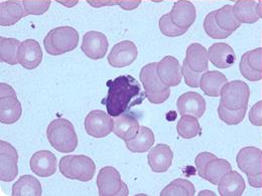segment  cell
Segmentation results:
<instances>
[{
    "label": "cell",
    "instance_id": "obj_29",
    "mask_svg": "<svg viewBox=\"0 0 262 196\" xmlns=\"http://www.w3.org/2000/svg\"><path fill=\"white\" fill-rule=\"evenodd\" d=\"M12 196H40L42 188L39 181L32 175L21 176L12 186Z\"/></svg>",
    "mask_w": 262,
    "mask_h": 196
},
{
    "label": "cell",
    "instance_id": "obj_11",
    "mask_svg": "<svg viewBox=\"0 0 262 196\" xmlns=\"http://www.w3.org/2000/svg\"><path fill=\"white\" fill-rule=\"evenodd\" d=\"M137 56L138 51L135 43L131 40H123L112 47L107 61L113 67H125L133 64Z\"/></svg>",
    "mask_w": 262,
    "mask_h": 196
},
{
    "label": "cell",
    "instance_id": "obj_39",
    "mask_svg": "<svg viewBox=\"0 0 262 196\" xmlns=\"http://www.w3.org/2000/svg\"><path fill=\"white\" fill-rule=\"evenodd\" d=\"M239 69H240L241 75L246 80H248L250 82H258L262 79L261 71H257L249 65L245 54L241 57V61H240V64H239Z\"/></svg>",
    "mask_w": 262,
    "mask_h": 196
},
{
    "label": "cell",
    "instance_id": "obj_17",
    "mask_svg": "<svg viewBox=\"0 0 262 196\" xmlns=\"http://www.w3.org/2000/svg\"><path fill=\"white\" fill-rule=\"evenodd\" d=\"M42 61V51L34 39H26L18 50V63L27 69H34Z\"/></svg>",
    "mask_w": 262,
    "mask_h": 196
},
{
    "label": "cell",
    "instance_id": "obj_27",
    "mask_svg": "<svg viewBox=\"0 0 262 196\" xmlns=\"http://www.w3.org/2000/svg\"><path fill=\"white\" fill-rule=\"evenodd\" d=\"M185 62L193 70L205 72L209 68L208 51L200 43H192L187 48Z\"/></svg>",
    "mask_w": 262,
    "mask_h": 196
},
{
    "label": "cell",
    "instance_id": "obj_22",
    "mask_svg": "<svg viewBox=\"0 0 262 196\" xmlns=\"http://www.w3.org/2000/svg\"><path fill=\"white\" fill-rule=\"evenodd\" d=\"M23 115V108L16 94L0 97V122L10 125L16 123Z\"/></svg>",
    "mask_w": 262,
    "mask_h": 196
},
{
    "label": "cell",
    "instance_id": "obj_6",
    "mask_svg": "<svg viewBox=\"0 0 262 196\" xmlns=\"http://www.w3.org/2000/svg\"><path fill=\"white\" fill-rule=\"evenodd\" d=\"M97 187L100 196H127L128 187L122 181L120 173L112 166H105L99 171Z\"/></svg>",
    "mask_w": 262,
    "mask_h": 196
},
{
    "label": "cell",
    "instance_id": "obj_44",
    "mask_svg": "<svg viewBox=\"0 0 262 196\" xmlns=\"http://www.w3.org/2000/svg\"><path fill=\"white\" fill-rule=\"evenodd\" d=\"M87 2L95 8H100L104 6H113L117 4V0H87Z\"/></svg>",
    "mask_w": 262,
    "mask_h": 196
},
{
    "label": "cell",
    "instance_id": "obj_19",
    "mask_svg": "<svg viewBox=\"0 0 262 196\" xmlns=\"http://www.w3.org/2000/svg\"><path fill=\"white\" fill-rule=\"evenodd\" d=\"M28 16L24 3L18 0H7L0 4V26L11 27Z\"/></svg>",
    "mask_w": 262,
    "mask_h": 196
},
{
    "label": "cell",
    "instance_id": "obj_23",
    "mask_svg": "<svg viewBox=\"0 0 262 196\" xmlns=\"http://www.w3.org/2000/svg\"><path fill=\"white\" fill-rule=\"evenodd\" d=\"M227 83L228 80L224 74L218 70H207L202 76L200 88L208 97L217 98Z\"/></svg>",
    "mask_w": 262,
    "mask_h": 196
},
{
    "label": "cell",
    "instance_id": "obj_36",
    "mask_svg": "<svg viewBox=\"0 0 262 196\" xmlns=\"http://www.w3.org/2000/svg\"><path fill=\"white\" fill-rule=\"evenodd\" d=\"M159 27H160L161 33L168 37H178L188 32L186 30H182L177 24H174L170 18L169 13H165L160 18Z\"/></svg>",
    "mask_w": 262,
    "mask_h": 196
},
{
    "label": "cell",
    "instance_id": "obj_38",
    "mask_svg": "<svg viewBox=\"0 0 262 196\" xmlns=\"http://www.w3.org/2000/svg\"><path fill=\"white\" fill-rule=\"evenodd\" d=\"M182 72H183L185 82L189 87H191V88H199L200 87L201 79H202V76L204 72L193 70L185 61L182 65Z\"/></svg>",
    "mask_w": 262,
    "mask_h": 196
},
{
    "label": "cell",
    "instance_id": "obj_12",
    "mask_svg": "<svg viewBox=\"0 0 262 196\" xmlns=\"http://www.w3.org/2000/svg\"><path fill=\"white\" fill-rule=\"evenodd\" d=\"M108 47L109 42L104 33L100 32H88L83 36L81 50L89 59H103L107 54Z\"/></svg>",
    "mask_w": 262,
    "mask_h": 196
},
{
    "label": "cell",
    "instance_id": "obj_31",
    "mask_svg": "<svg viewBox=\"0 0 262 196\" xmlns=\"http://www.w3.org/2000/svg\"><path fill=\"white\" fill-rule=\"evenodd\" d=\"M216 21L218 26L225 32L233 33L237 31L241 23L236 19L234 12H233V6L232 5H224L223 7L216 10Z\"/></svg>",
    "mask_w": 262,
    "mask_h": 196
},
{
    "label": "cell",
    "instance_id": "obj_33",
    "mask_svg": "<svg viewBox=\"0 0 262 196\" xmlns=\"http://www.w3.org/2000/svg\"><path fill=\"white\" fill-rule=\"evenodd\" d=\"M177 131L178 134L184 139L195 138L201 133V126L198 118L191 115L182 116V118L178 122Z\"/></svg>",
    "mask_w": 262,
    "mask_h": 196
},
{
    "label": "cell",
    "instance_id": "obj_13",
    "mask_svg": "<svg viewBox=\"0 0 262 196\" xmlns=\"http://www.w3.org/2000/svg\"><path fill=\"white\" fill-rule=\"evenodd\" d=\"M169 15L174 24L188 31L196 20V7L189 0H178L174 2Z\"/></svg>",
    "mask_w": 262,
    "mask_h": 196
},
{
    "label": "cell",
    "instance_id": "obj_32",
    "mask_svg": "<svg viewBox=\"0 0 262 196\" xmlns=\"http://www.w3.org/2000/svg\"><path fill=\"white\" fill-rule=\"evenodd\" d=\"M195 194L196 189L194 184L182 178L171 181L161 192V196H194Z\"/></svg>",
    "mask_w": 262,
    "mask_h": 196
},
{
    "label": "cell",
    "instance_id": "obj_28",
    "mask_svg": "<svg viewBox=\"0 0 262 196\" xmlns=\"http://www.w3.org/2000/svg\"><path fill=\"white\" fill-rule=\"evenodd\" d=\"M155 144V134L151 129L141 126L137 135L130 140L125 141L127 149L133 153H144L151 149Z\"/></svg>",
    "mask_w": 262,
    "mask_h": 196
},
{
    "label": "cell",
    "instance_id": "obj_9",
    "mask_svg": "<svg viewBox=\"0 0 262 196\" xmlns=\"http://www.w3.org/2000/svg\"><path fill=\"white\" fill-rule=\"evenodd\" d=\"M18 153L16 149L5 141H0V179L10 182L18 174Z\"/></svg>",
    "mask_w": 262,
    "mask_h": 196
},
{
    "label": "cell",
    "instance_id": "obj_2",
    "mask_svg": "<svg viewBox=\"0 0 262 196\" xmlns=\"http://www.w3.org/2000/svg\"><path fill=\"white\" fill-rule=\"evenodd\" d=\"M47 137L57 151L72 153L78 146V137L73 124L64 118H59L50 123L47 129Z\"/></svg>",
    "mask_w": 262,
    "mask_h": 196
},
{
    "label": "cell",
    "instance_id": "obj_3",
    "mask_svg": "<svg viewBox=\"0 0 262 196\" xmlns=\"http://www.w3.org/2000/svg\"><path fill=\"white\" fill-rule=\"evenodd\" d=\"M79 43V33L70 27H60L50 31L43 39L46 52L58 57L77 48Z\"/></svg>",
    "mask_w": 262,
    "mask_h": 196
},
{
    "label": "cell",
    "instance_id": "obj_25",
    "mask_svg": "<svg viewBox=\"0 0 262 196\" xmlns=\"http://www.w3.org/2000/svg\"><path fill=\"white\" fill-rule=\"evenodd\" d=\"M245 181L237 172L231 170L218 183V191L221 196H241L245 191Z\"/></svg>",
    "mask_w": 262,
    "mask_h": 196
},
{
    "label": "cell",
    "instance_id": "obj_35",
    "mask_svg": "<svg viewBox=\"0 0 262 196\" xmlns=\"http://www.w3.org/2000/svg\"><path fill=\"white\" fill-rule=\"evenodd\" d=\"M246 111L247 108L240 110H229L220 104L218 107V116L220 120L227 125H238L244 120Z\"/></svg>",
    "mask_w": 262,
    "mask_h": 196
},
{
    "label": "cell",
    "instance_id": "obj_42",
    "mask_svg": "<svg viewBox=\"0 0 262 196\" xmlns=\"http://www.w3.org/2000/svg\"><path fill=\"white\" fill-rule=\"evenodd\" d=\"M217 156H215L214 154L210 153V152H202L200 153L195 159V164H196L198 172L202 171V169L205 167V165L208 163L210 160L216 158Z\"/></svg>",
    "mask_w": 262,
    "mask_h": 196
},
{
    "label": "cell",
    "instance_id": "obj_4",
    "mask_svg": "<svg viewBox=\"0 0 262 196\" xmlns=\"http://www.w3.org/2000/svg\"><path fill=\"white\" fill-rule=\"evenodd\" d=\"M62 175L72 180L88 182L93 179L96 172L94 161L85 155H67L59 164Z\"/></svg>",
    "mask_w": 262,
    "mask_h": 196
},
{
    "label": "cell",
    "instance_id": "obj_45",
    "mask_svg": "<svg viewBox=\"0 0 262 196\" xmlns=\"http://www.w3.org/2000/svg\"><path fill=\"white\" fill-rule=\"evenodd\" d=\"M248 177V183L253 188H261L262 187V174L257 175H250Z\"/></svg>",
    "mask_w": 262,
    "mask_h": 196
},
{
    "label": "cell",
    "instance_id": "obj_43",
    "mask_svg": "<svg viewBox=\"0 0 262 196\" xmlns=\"http://www.w3.org/2000/svg\"><path fill=\"white\" fill-rule=\"evenodd\" d=\"M141 3V0H117V5H119L124 10L136 9Z\"/></svg>",
    "mask_w": 262,
    "mask_h": 196
},
{
    "label": "cell",
    "instance_id": "obj_34",
    "mask_svg": "<svg viewBox=\"0 0 262 196\" xmlns=\"http://www.w3.org/2000/svg\"><path fill=\"white\" fill-rule=\"evenodd\" d=\"M216 10L210 12L204 19V30L205 33H207L210 37L214 38V39H225L227 37H229L232 34L228 32L223 31L217 23L216 21Z\"/></svg>",
    "mask_w": 262,
    "mask_h": 196
},
{
    "label": "cell",
    "instance_id": "obj_5",
    "mask_svg": "<svg viewBox=\"0 0 262 196\" xmlns=\"http://www.w3.org/2000/svg\"><path fill=\"white\" fill-rule=\"evenodd\" d=\"M157 63L144 65L139 74L146 99L156 105L164 103L170 95V89L164 85L157 71Z\"/></svg>",
    "mask_w": 262,
    "mask_h": 196
},
{
    "label": "cell",
    "instance_id": "obj_18",
    "mask_svg": "<svg viewBox=\"0 0 262 196\" xmlns=\"http://www.w3.org/2000/svg\"><path fill=\"white\" fill-rule=\"evenodd\" d=\"M173 153L168 145L159 144L149 150L147 162L150 169L157 173L166 172L172 164Z\"/></svg>",
    "mask_w": 262,
    "mask_h": 196
},
{
    "label": "cell",
    "instance_id": "obj_21",
    "mask_svg": "<svg viewBox=\"0 0 262 196\" xmlns=\"http://www.w3.org/2000/svg\"><path fill=\"white\" fill-rule=\"evenodd\" d=\"M140 129L139 122L130 113H123L113 119V132L123 141L134 138Z\"/></svg>",
    "mask_w": 262,
    "mask_h": 196
},
{
    "label": "cell",
    "instance_id": "obj_30",
    "mask_svg": "<svg viewBox=\"0 0 262 196\" xmlns=\"http://www.w3.org/2000/svg\"><path fill=\"white\" fill-rule=\"evenodd\" d=\"M20 41L16 38L0 37V61L10 65H15L18 63V50Z\"/></svg>",
    "mask_w": 262,
    "mask_h": 196
},
{
    "label": "cell",
    "instance_id": "obj_20",
    "mask_svg": "<svg viewBox=\"0 0 262 196\" xmlns=\"http://www.w3.org/2000/svg\"><path fill=\"white\" fill-rule=\"evenodd\" d=\"M209 61L218 68H229L235 64L236 56L232 46L225 42H217L208 50Z\"/></svg>",
    "mask_w": 262,
    "mask_h": 196
},
{
    "label": "cell",
    "instance_id": "obj_40",
    "mask_svg": "<svg viewBox=\"0 0 262 196\" xmlns=\"http://www.w3.org/2000/svg\"><path fill=\"white\" fill-rule=\"evenodd\" d=\"M246 58H247V62L249 65L257 70V71H261L262 72V48L258 47L255 48L253 51L247 52L245 53Z\"/></svg>",
    "mask_w": 262,
    "mask_h": 196
},
{
    "label": "cell",
    "instance_id": "obj_14",
    "mask_svg": "<svg viewBox=\"0 0 262 196\" xmlns=\"http://www.w3.org/2000/svg\"><path fill=\"white\" fill-rule=\"evenodd\" d=\"M157 71L162 82L169 88L177 87L182 82V66L180 62L171 56L164 57L160 63H158Z\"/></svg>",
    "mask_w": 262,
    "mask_h": 196
},
{
    "label": "cell",
    "instance_id": "obj_41",
    "mask_svg": "<svg viewBox=\"0 0 262 196\" xmlns=\"http://www.w3.org/2000/svg\"><path fill=\"white\" fill-rule=\"evenodd\" d=\"M249 121L253 126H262V101L257 102L249 112Z\"/></svg>",
    "mask_w": 262,
    "mask_h": 196
},
{
    "label": "cell",
    "instance_id": "obj_10",
    "mask_svg": "<svg viewBox=\"0 0 262 196\" xmlns=\"http://www.w3.org/2000/svg\"><path fill=\"white\" fill-rule=\"evenodd\" d=\"M238 168L247 176L262 174V151L248 146L242 148L236 157Z\"/></svg>",
    "mask_w": 262,
    "mask_h": 196
},
{
    "label": "cell",
    "instance_id": "obj_1",
    "mask_svg": "<svg viewBox=\"0 0 262 196\" xmlns=\"http://www.w3.org/2000/svg\"><path fill=\"white\" fill-rule=\"evenodd\" d=\"M108 93L101 103L106 107L107 113L111 117H117L129 111L146 98L145 92L133 77L129 75L119 76L107 83Z\"/></svg>",
    "mask_w": 262,
    "mask_h": 196
},
{
    "label": "cell",
    "instance_id": "obj_26",
    "mask_svg": "<svg viewBox=\"0 0 262 196\" xmlns=\"http://www.w3.org/2000/svg\"><path fill=\"white\" fill-rule=\"evenodd\" d=\"M258 2L255 0H238L233 5V12L236 19L240 23L252 24L260 19L258 10Z\"/></svg>",
    "mask_w": 262,
    "mask_h": 196
},
{
    "label": "cell",
    "instance_id": "obj_7",
    "mask_svg": "<svg viewBox=\"0 0 262 196\" xmlns=\"http://www.w3.org/2000/svg\"><path fill=\"white\" fill-rule=\"evenodd\" d=\"M220 104L229 110H240L247 108L250 99L248 85L239 80L227 83L221 90Z\"/></svg>",
    "mask_w": 262,
    "mask_h": 196
},
{
    "label": "cell",
    "instance_id": "obj_15",
    "mask_svg": "<svg viewBox=\"0 0 262 196\" xmlns=\"http://www.w3.org/2000/svg\"><path fill=\"white\" fill-rule=\"evenodd\" d=\"M31 169L38 177H50L57 172L58 161L54 153L49 150H40L33 154L30 162Z\"/></svg>",
    "mask_w": 262,
    "mask_h": 196
},
{
    "label": "cell",
    "instance_id": "obj_24",
    "mask_svg": "<svg viewBox=\"0 0 262 196\" xmlns=\"http://www.w3.org/2000/svg\"><path fill=\"white\" fill-rule=\"evenodd\" d=\"M231 170V164L227 160L216 157L206 164L202 171L198 172V174L200 177L209 181L211 184L218 185L222 177Z\"/></svg>",
    "mask_w": 262,
    "mask_h": 196
},
{
    "label": "cell",
    "instance_id": "obj_16",
    "mask_svg": "<svg viewBox=\"0 0 262 196\" xmlns=\"http://www.w3.org/2000/svg\"><path fill=\"white\" fill-rule=\"evenodd\" d=\"M177 108L181 116L191 115L201 118L207 108V104L205 99L196 92H188L183 94L177 102Z\"/></svg>",
    "mask_w": 262,
    "mask_h": 196
},
{
    "label": "cell",
    "instance_id": "obj_46",
    "mask_svg": "<svg viewBox=\"0 0 262 196\" xmlns=\"http://www.w3.org/2000/svg\"><path fill=\"white\" fill-rule=\"evenodd\" d=\"M57 2L61 3L62 5H64L66 7H74L75 5H77L79 3V0H56Z\"/></svg>",
    "mask_w": 262,
    "mask_h": 196
},
{
    "label": "cell",
    "instance_id": "obj_37",
    "mask_svg": "<svg viewBox=\"0 0 262 196\" xmlns=\"http://www.w3.org/2000/svg\"><path fill=\"white\" fill-rule=\"evenodd\" d=\"M23 3L28 15H42L49 10L52 2L51 0H23Z\"/></svg>",
    "mask_w": 262,
    "mask_h": 196
},
{
    "label": "cell",
    "instance_id": "obj_8",
    "mask_svg": "<svg viewBox=\"0 0 262 196\" xmlns=\"http://www.w3.org/2000/svg\"><path fill=\"white\" fill-rule=\"evenodd\" d=\"M84 126L88 135L100 139L113 132V119L109 114L101 110H93L85 118Z\"/></svg>",
    "mask_w": 262,
    "mask_h": 196
}]
</instances>
